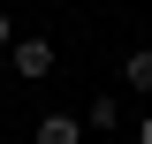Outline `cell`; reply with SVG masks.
I'll return each mask as SVG.
<instances>
[{"label":"cell","mask_w":152,"mask_h":144,"mask_svg":"<svg viewBox=\"0 0 152 144\" xmlns=\"http://www.w3.org/2000/svg\"><path fill=\"white\" fill-rule=\"evenodd\" d=\"M8 61H15L23 84H46V76H53V46H46V38H15V46H8Z\"/></svg>","instance_id":"obj_1"},{"label":"cell","mask_w":152,"mask_h":144,"mask_svg":"<svg viewBox=\"0 0 152 144\" xmlns=\"http://www.w3.org/2000/svg\"><path fill=\"white\" fill-rule=\"evenodd\" d=\"M38 144H84V114H38Z\"/></svg>","instance_id":"obj_2"},{"label":"cell","mask_w":152,"mask_h":144,"mask_svg":"<svg viewBox=\"0 0 152 144\" xmlns=\"http://www.w3.org/2000/svg\"><path fill=\"white\" fill-rule=\"evenodd\" d=\"M122 76H129V91H152V46H137V53L122 61Z\"/></svg>","instance_id":"obj_3"},{"label":"cell","mask_w":152,"mask_h":144,"mask_svg":"<svg viewBox=\"0 0 152 144\" xmlns=\"http://www.w3.org/2000/svg\"><path fill=\"white\" fill-rule=\"evenodd\" d=\"M114 114H122L114 99H91V106H84V129H99V137H107V129H114Z\"/></svg>","instance_id":"obj_4"},{"label":"cell","mask_w":152,"mask_h":144,"mask_svg":"<svg viewBox=\"0 0 152 144\" xmlns=\"http://www.w3.org/2000/svg\"><path fill=\"white\" fill-rule=\"evenodd\" d=\"M8 46H15V23H8V15H0V53H8Z\"/></svg>","instance_id":"obj_5"},{"label":"cell","mask_w":152,"mask_h":144,"mask_svg":"<svg viewBox=\"0 0 152 144\" xmlns=\"http://www.w3.org/2000/svg\"><path fill=\"white\" fill-rule=\"evenodd\" d=\"M137 144H152V114H145V121H137Z\"/></svg>","instance_id":"obj_6"},{"label":"cell","mask_w":152,"mask_h":144,"mask_svg":"<svg viewBox=\"0 0 152 144\" xmlns=\"http://www.w3.org/2000/svg\"><path fill=\"white\" fill-rule=\"evenodd\" d=\"M0 144H8V137H0Z\"/></svg>","instance_id":"obj_7"}]
</instances>
